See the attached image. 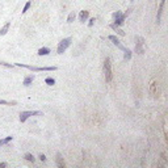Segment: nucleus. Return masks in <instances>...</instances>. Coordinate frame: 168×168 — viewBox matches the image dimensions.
Here are the masks:
<instances>
[{
    "label": "nucleus",
    "mask_w": 168,
    "mask_h": 168,
    "mask_svg": "<svg viewBox=\"0 0 168 168\" xmlns=\"http://www.w3.org/2000/svg\"><path fill=\"white\" fill-rule=\"evenodd\" d=\"M57 166L59 167V168H63L64 167V162H63V158H62V155H61V152H57Z\"/></svg>",
    "instance_id": "9b49d317"
},
{
    "label": "nucleus",
    "mask_w": 168,
    "mask_h": 168,
    "mask_svg": "<svg viewBox=\"0 0 168 168\" xmlns=\"http://www.w3.org/2000/svg\"><path fill=\"white\" fill-rule=\"evenodd\" d=\"M13 139V137H7L5 139H0V146H4V145H7V143H9Z\"/></svg>",
    "instance_id": "f3484780"
},
{
    "label": "nucleus",
    "mask_w": 168,
    "mask_h": 168,
    "mask_svg": "<svg viewBox=\"0 0 168 168\" xmlns=\"http://www.w3.org/2000/svg\"><path fill=\"white\" fill-rule=\"evenodd\" d=\"M9 28H11V22H7V24L4 25V26L0 29V36H5L8 33V30H9Z\"/></svg>",
    "instance_id": "ddd939ff"
},
{
    "label": "nucleus",
    "mask_w": 168,
    "mask_h": 168,
    "mask_svg": "<svg viewBox=\"0 0 168 168\" xmlns=\"http://www.w3.org/2000/svg\"><path fill=\"white\" fill-rule=\"evenodd\" d=\"M32 7V1H28L26 4L24 5V9H22V13H26L28 11H29V8Z\"/></svg>",
    "instance_id": "412c9836"
},
{
    "label": "nucleus",
    "mask_w": 168,
    "mask_h": 168,
    "mask_svg": "<svg viewBox=\"0 0 168 168\" xmlns=\"http://www.w3.org/2000/svg\"><path fill=\"white\" fill-rule=\"evenodd\" d=\"M88 17H89V12H88V11H82V12L79 13V21L80 22L87 21V20H88Z\"/></svg>",
    "instance_id": "1a4fd4ad"
},
{
    "label": "nucleus",
    "mask_w": 168,
    "mask_h": 168,
    "mask_svg": "<svg viewBox=\"0 0 168 168\" xmlns=\"http://www.w3.org/2000/svg\"><path fill=\"white\" fill-rule=\"evenodd\" d=\"M0 66L8 67V68H12V67H13V64H11V63H5V62H0Z\"/></svg>",
    "instance_id": "5701e85b"
},
{
    "label": "nucleus",
    "mask_w": 168,
    "mask_h": 168,
    "mask_svg": "<svg viewBox=\"0 0 168 168\" xmlns=\"http://www.w3.org/2000/svg\"><path fill=\"white\" fill-rule=\"evenodd\" d=\"M45 83L47 84V85H54L55 84V79H53V78H46V79H45Z\"/></svg>",
    "instance_id": "aec40b11"
},
{
    "label": "nucleus",
    "mask_w": 168,
    "mask_h": 168,
    "mask_svg": "<svg viewBox=\"0 0 168 168\" xmlns=\"http://www.w3.org/2000/svg\"><path fill=\"white\" fill-rule=\"evenodd\" d=\"M71 41H72V40H71L70 37L63 38V40L59 42L58 47H57V53H58V54H63V53L70 47V45H71Z\"/></svg>",
    "instance_id": "7ed1b4c3"
},
{
    "label": "nucleus",
    "mask_w": 168,
    "mask_h": 168,
    "mask_svg": "<svg viewBox=\"0 0 168 168\" xmlns=\"http://www.w3.org/2000/svg\"><path fill=\"white\" fill-rule=\"evenodd\" d=\"M110 28H112V29H113V30H116V33H117V34H120V36H125V32H124V30H122V29H120V26H117V25L112 24V25H110Z\"/></svg>",
    "instance_id": "4468645a"
},
{
    "label": "nucleus",
    "mask_w": 168,
    "mask_h": 168,
    "mask_svg": "<svg viewBox=\"0 0 168 168\" xmlns=\"http://www.w3.org/2000/svg\"><path fill=\"white\" fill-rule=\"evenodd\" d=\"M7 167V163H0V168H5Z\"/></svg>",
    "instance_id": "a878e982"
},
{
    "label": "nucleus",
    "mask_w": 168,
    "mask_h": 168,
    "mask_svg": "<svg viewBox=\"0 0 168 168\" xmlns=\"http://www.w3.org/2000/svg\"><path fill=\"white\" fill-rule=\"evenodd\" d=\"M24 159L25 160H28V162H32V163H34V160H36V158L33 156V154H30V152H26L24 155Z\"/></svg>",
    "instance_id": "2eb2a0df"
},
{
    "label": "nucleus",
    "mask_w": 168,
    "mask_h": 168,
    "mask_svg": "<svg viewBox=\"0 0 168 168\" xmlns=\"http://www.w3.org/2000/svg\"><path fill=\"white\" fill-rule=\"evenodd\" d=\"M103 71H104L105 80H106L108 83H110L112 79H113V72H112V63H110V59H109V58H106V59L104 61Z\"/></svg>",
    "instance_id": "f257e3e1"
},
{
    "label": "nucleus",
    "mask_w": 168,
    "mask_h": 168,
    "mask_svg": "<svg viewBox=\"0 0 168 168\" xmlns=\"http://www.w3.org/2000/svg\"><path fill=\"white\" fill-rule=\"evenodd\" d=\"M17 67H24V68H28L33 72H38V71H55L57 67H36V66H29V64H24V63H16Z\"/></svg>",
    "instance_id": "f03ea898"
},
{
    "label": "nucleus",
    "mask_w": 168,
    "mask_h": 168,
    "mask_svg": "<svg viewBox=\"0 0 168 168\" xmlns=\"http://www.w3.org/2000/svg\"><path fill=\"white\" fill-rule=\"evenodd\" d=\"M33 80H34V75H28V76H25L24 82H22V84H24L25 87H29L30 84L33 83Z\"/></svg>",
    "instance_id": "9d476101"
},
{
    "label": "nucleus",
    "mask_w": 168,
    "mask_h": 168,
    "mask_svg": "<svg viewBox=\"0 0 168 168\" xmlns=\"http://www.w3.org/2000/svg\"><path fill=\"white\" fill-rule=\"evenodd\" d=\"M124 59L125 61H130L131 59V54H133V53H131V50H129V49H125L124 50Z\"/></svg>",
    "instance_id": "dca6fc26"
},
{
    "label": "nucleus",
    "mask_w": 168,
    "mask_h": 168,
    "mask_svg": "<svg viewBox=\"0 0 168 168\" xmlns=\"http://www.w3.org/2000/svg\"><path fill=\"white\" fill-rule=\"evenodd\" d=\"M108 40H109V41H112V42H113V45H116V46H117V47H118V49H120V50H122V51H124V50L126 49V47L124 46V45H122V43H121V41H120V40H118V38H117V37H116V36L110 34V36H109V37H108Z\"/></svg>",
    "instance_id": "423d86ee"
},
{
    "label": "nucleus",
    "mask_w": 168,
    "mask_h": 168,
    "mask_svg": "<svg viewBox=\"0 0 168 168\" xmlns=\"http://www.w3.org/2000/svg\"><path fill=\"white\" fill-rule=\"evenodd\" d=\"M40 57H45V55H49L50 54V49L49 47H41L40 50H38V53H37Z\"/></svg>",
    "instance_id": "f8f14e48"
},
{
    "label": "nucleus",
    "mask_w": 168,
    "mask_h": 168,
    "mask_svg": "<svg viewBox=\"0 0 168 168\" xmlns=\"http://www.w3.org/2000/svg\"><path fill=\"white\" fill-rule=\"evenodd\" d=\"M32 116H42V112L40 110H25L20 113V122H25Z\"/></svg>",
    "instance_id": "20e7f679"
},
{
    "label": "nucleus",
    "mask_w": 168,
    "mask_h": 168,
    "mask_svg": "<svg viewBox=\"0 0 168 168\" xmlns=\"http://www.w3.org/2000/svg\"><path fill=\"white\" fill-rule=\"evenodd\" d=\"M151 93H152L154 96H156V82L155 80H152V83H151Z\"/></svg>",
    "instance_id": "6ab92c4d"
},
{
    "label": "nucleus",
    "mask_w": 168,
    "mask_h": 168,
    "mask_svg": "<svg viewBox=\"0 0 168 168\" xmlns=\"http://www.w3.org/2000/svg\"><path fill=\"white\" fill-rule=\"evenodd\" d=\"M125 17H126V16L124 15V13H122L121 16H118V17H114V22H113V24L117 25V26H121V25L125 22Z\"/></svg>",
    "instance_id": "6e6552de"
},
{
    "label": "nucleus",
    "mask_w": 168,
    "mask_h": 168,
    "mask_svg": "<svg viewBox=\"0 0 168 168\" xmlns=\"http://www.w3.org/2000/svg\"><path fill=\"white\" fill-rule=\"evenodd\" d=\"M75 17H76V15H75V12H71V13H70V15H68V17H67V22H68V24H71V22H74Z\"/></svg>",
    "instance_id": "a211bd4d"
},
{
    "label": "nucleus",
    "mask_w": 168,
    "mask_h": 168,
    "mask_svg": "<svg viewBox=\"0 0 168 168\" xmlns=\"http://www.w3.org/2000/svg\"><path fill=\"white\" fill-rule=\"evenodd\" d=\"M38 158H40V160H41V162H43V163L46 162V156H45L43 154H40V156H38Z\"/></svg>",
    "instance_id": "393cba45"
},
{
    "label": "nucleus",
    "mask_w": 168,
    "mask_h": 168,
    "mask_svg": "<svg viewBox=\"0 0 168 168\" xmlns=\"http://www.w3.org/2000/svg\"><path fill=\"white\" fill-rule=\"evenodd\" d=\"M135 40H137V45H135V53H138V54H145V47H143V45H145V40L142 37H135Z\"/></svg>",
    "instance_id": "39448f33"
},
{
    "label": "nucleus",
    "mask_w": 168,
    "mask_h": 168,
    "mask_svg": "<svg viewBox=\"0 0 168 168\" xmlns=\"http://www.w3.org/2000/svg\"><path fill=\"white\" fill-rule=\"evenodd\" d=\"M164 4H166V0H160V4H159V9H158V15H156V22H158V24H160L162 13H163Z\"/></svg>",
    "instance_id": "0eeeda50"
},
{
    "label": "nucleus",
    "mask_w": 168,
    "mask_h": 168,
    "mask_svg": "<svg viewBox=\"0 0 168 168\" xmlns=\"http://www.w3.org/2000/svg\"><path fill=\"white\" fill-rule=\"evenodd\" d=\"M8 104H12V105H15V104H16V101L9 103V101H7V100H1V99H0V105H8Z\"/></svg>",
    "instance_id": "4be33fe9"
},
{
    "label": "nucleus",
    "mask_w": 168,
    "mask_h": 168,
    "mask_svg": "<svg viewBox=\"0 0 168 168\" xmlns=\"http://www.w3.org/2000/svg\"><path fill=\"white\" fill-rule=\"evenodd\" d=\"M95 21H96V19H91V20H89V22H88V26L91 28V26H93V24H95Z\"/></svg>",
    "instance_id": "b1692460"
}]
</instances>
